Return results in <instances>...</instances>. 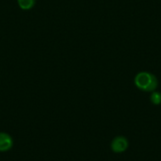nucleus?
I'll return each mask as SVG.
<instances>
[{
	"mask_svg": "<svg viewBox=\"0 0 161 161\" xmlns=\"http://www.w3.org/2000/svg\"><path fill=\"white\" fill-rule=\"evenodd\" d=\"M135 86L145 92H152L158 87V80L157 76L150 72H140L134 77Z\"/></svg>",
	"mask_w": 161,
	"mask_h": 161,
	"instance_id": "1",
	"label": "nucleus"
},
{
	"mask_svg": "<svg viewBox=\"0 0 161 161\" xmlns=\"http://www.w3.org/2000/svg\"><path fill=\"white\" fill-rule=\"evenodd\" d=\"M128 146H129V142H128L127 139L123 136L115 137L110 143L111 150L116 154H121V153L125 152L127 150Z\"/></svg>",
	"mask_w": 161,
	"mask_h": 161,
	"instance_id": "2",
	"label": "nucleus"
},
{
	"mask_svg": "<svg viewBox=\"0 0 161 161\" xmlns=\"http://www.w3.org/2000/svg\"><path fill=\"white\" fill-rule=\"evenodd\" d=\"M13 142L11 137L4 132H0V152H6L12 147Z\"/></svg>",
	"mask_w": 161,
	"mask_h": 161,
	"instance_id": "3",
	"label": "nucleus"
},
{
	"mask_svg": "<svg viewBox=\"0 0 161 161\" xmlns=\"http://www.w3.org/2000/svg\"><path fill=\"white\" fill-rule=\"evenodd\" d=\"M17 2L20 8L23 10H29L36 4V0H17Z\"/></svg>",
	"mask_w": 161,
	"mask_h": 161,
	"instance_id": "4",
	"label": "nucleus"
},
{
	"mask_svg": "<svg viewBox=\"0 0 161 161\" xmlns=\"http://www.w3.org/2000/svg\"><path fill=\"white\" fill-rule=\"evenodd\" d=\"M150 101L153 105L155 106H158L161 104V92H157V91H154L152 92L151 93V96H150Z\"/></svg>",
	"mask_w": 161,
	"mask_h": 161,
	"instance_id": "5",
	"label": "nucleus"
}]
</instances>
